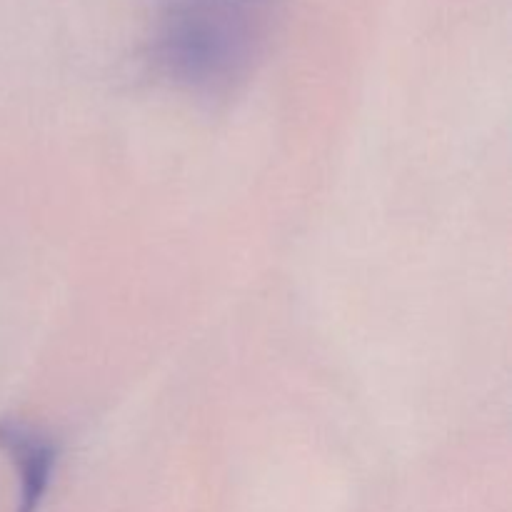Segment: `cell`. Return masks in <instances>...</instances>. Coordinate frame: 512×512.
I'll use <instances>...</instances> for the list:
<instances>
[{
    "instance_id": "1",
    "label": "cell",
    "mask_w": 512,
    "mask_h": 512,
    "mask_svg": "<svg viewBox=\"0 0 512 512\" xmlns=\"http://www.w3.org/2000/svg\"><path fill=\"white\" fill-rule=\"evenodd\" d=\"M285 0H163L148 38V63L178 90L230 98L268 55Z\"/></svg>"
},
{
    "instance_id": "2",
    "label": "cell",
    "mask_w": 512,
    "mask_h": 512,
    "mask_svg": "<svg viewBox=\"0 0 512 512\" xmlns=\"http://www.w3.org/2000/svg\"><path fill=\"white\" fill-rule=\"evenodd\" d=\"M0 450H5L10 463L18 468V512H38L55 473V463H58V443L23 423L0 420Z\"/></svg>"
}]
</instances>
